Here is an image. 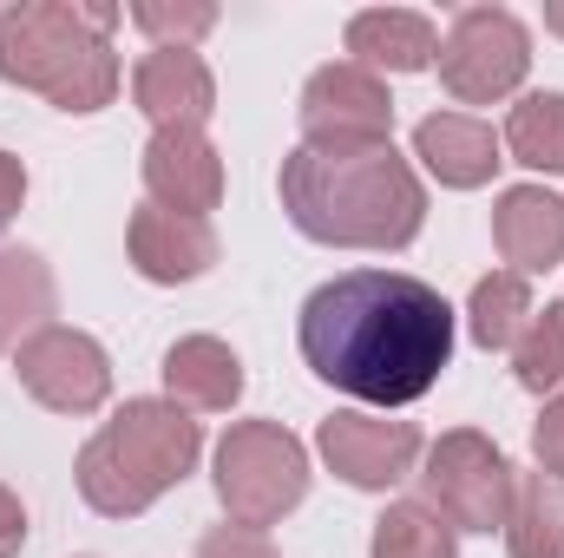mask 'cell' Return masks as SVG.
I'll use <instances>...</instances> for the list:
<instances>
[{
  "label": "cell",
  "mask_w": 564,
  "mask_h": 558,
  "mask_svg": "<svg viewBox=\"0 0 564 558\" xmlns=\"http://www.w3.org/2000/svg\"><path fill=\"white\" fill-rule=\"evenodd\" d=\"M302 362L368 408H408L453 362V309L421 277L348 270L302 302Z\"/></svg>",
  "instance_id": "6da1fadb"
},
{
  "label": "cell",
  "mask_w": 564,
  "mask_h": 558,
  "mask_svg": "<svg viewBox=\"0 0 564 558\" xmlns=\"http://www.w3.org/2000/svg\"><path fill=\"white\" fill-rule=\"evenodd\" d=\"M282 211L308 244L328 250H408L426 224V191L394 144H295L282 158Z\"/></svg>",
  "instance_id": "7a4b0ae2"
},
{
  "label": "cell",
  "mask_w": 564,
  "mask_h": 558,
  "mask_svg": "<svg viewBox=\"0 0 564 558\" xmlns=\"http://www.w3.org/2000/svg\"><path fill=\"white\" fill-rule=\"evenodd\" d=\"M112 26H119V7H79V0L13 7L0 26V79L20 93H40L59 112H99L119 93Z\"/></svg>",
  "instance_id": "3957f363"
},
{
  "label": "cell",
  "mask_w": 564,
  "mask_h": 558,
  "mask_svg": "<svg viewBox=\"0 0 564 558\" xmlns=\"http://www.w3.org/2000/svg\"><path fill=\"white\" fill-rule=\"evenodd\" d=\"M204 453L197 420L177 401H126L86 447H79V500L106 519H139L171 486L191 480Z\"/></svg>",
  "instance_id": "277c9868"
},
{
  "label": "cell",
  "mask_w": 564,
  "mask_h": 558,
  "mask_svg": "<svg viewBox=\"0 0 564 558\" xmlns=\"http://www.w3.org/2000/svg\"><path fill=\"white\" fill-rule=\"evenodd\" d=\"M302 493H308V453L282 420H237L217 440V500L230 526L263 533L302 506Z\"/></svg>",
  "instance_id": "5b68a950"
},
{
  "label": "cell",
  "mask_w": 564,
  "mask_h": 558,
  "mask_svg": "<svg viewBox=\"0 0 564 558\" xmlns=\"http://www.w3.org/2000/svg\"><path fill=\"white\" fill-rule=\"evenodd\" d=\"M512 480H519L512 460H506L486 433H473V427L440 433L421 460L426 506H433L453 533H492V526H506V519H512Z\"/></svg>",
  "instance_id": "8992f818"
},
{
  "label": "cell",
  "mask_w": 564,
  "mask_h": 558,
  "mask_svg": "<svg viewBox=\"0 0 564 558\" xmlns=\"http://www.w3.org/2000/svg\"><path fill=\"white\" fill-rule=\"evenodd\" d=\"M525 66H532V33L506 7H466L453 20V33L440 40V86L459 106H492V99L519 93Z\"/></svg>",
  "instance_id": "52a82bcc"
},
{
  "label": "cell",
  "mask_w": 564,
  "mask_h": 558,
  "mask_svg": "<svg viewBox=\"0 0 564 558\" xmlns=\"http://www.w3.org/2000/svg\"><path fill=\"white\" fill-rule=\"evenodd\" d=\"M13 375H20V388H26L40 408H53V415H93V408H106V395H112V362H106V348H99L86 329H66V322L33 329V335L13 348Z\"/></svg>",
  "instance_id": "ba28073f"
},
{
  "label": "cell",
  "mask_w": 564,
  "mask_h": 558,
  "mask_svg": "<svg viewBox=\"0 0 564 558\" xmlns=\"http://www.w3.org/2000/svg\"><path fill=\"white\" fill-rule=\"evenodd\" d=\"M302 144H315V151L394 144V99H388V86L368 66H355V60L308 73V86H302Z\"/></svg>",
  "instance_id": "9c48e42d"
},
{
  "label": "cell",
  "mask_w": 564,
  "mask_h": 558,
  "mask_svg": "<svg viewBox=\"0 0 564 558\" xmlns=\"http://www.w3.org/2000/svg\"><path fill=\"white\" fill-rule=\"evenodd\" d=\"M315 447H322V460H328L348 486H361V493H388V486H401V480L421 466V453H426L414 420L361 415V408L328 415L322 427H315Z\"/></svg>",
  "instance_id": "30bf717a"
},
{
  "label": "cell",
  "mask_w": 564,
  "mask_h": 558,
  "mask_svg": "<svg viewBox=\"0 0 564 558\" xmlns=\"http://www.w3.org/2000/svg\"><path fill=\"white\" fill-rule=\"evenodd\" d=\"M132 99L158 132H204L217 112V79L191 46H151L132 73Z\"/></svg>",
  "instance_id": "8fae6325"
},
{
  "label": "cell",
  "mask_w": 564,
  "mask_h": 558,
  "mask_svg": "<svg viewBox=\"0 0 564 558\" xmlns=\"http://www.w3.org/2000/svg\"><path fill=\"white\" fill-rule=\"evenodd\" d=\"M144 191L158 211L204 217L224 204V158L204 132H151L144 144Z\"/></svg>",
  "instance_id": "7c38bea8"
},
{
  "label": "cell",
  "mask_w": 564,
  "mask_h": 558,
  "mask_svg": "<svg viewBox=\"0 0 564 558\" xmlns=\"http://www.w3.org/2000/svg\"><path fill=\"white\" fill-rule=\"evenodd\" d=\"M126 250L144 282H197L217 264V230H210V217H177V211L144 204L126 224Z\"/></svg>",
  "instance_id": "4fadbf2b"
},
{
  "label": "cell",
  "mask_w": 564,
  "mask_h": 558,
  "mask_svg": "<svg viewBox=\"0 0 564 558\" xmlns=\"http://www.w3.org/2000/svg\"><path fill=\"white\" fill-rule=\"evenodd\" d=\"M492 244L512 264V277H545L564 264V204L539 184H512L492 204Z\"/></svg>",
  "instance_id": "5bb4252c"
},
{
  "label": "cell",
  "mask_w": 564,
  "mask_h": 558,
  "mask_svg": "<svg viewBox=\"0 0 564 558\" xmlns=\"http://www.w3.org/2000/svg\"><path fill=\"white\" fill-rule=\"evenodd\" d=\"M348 53L355 66H368L375 79L381 73H426L440 60V33L426 13H408V7H368L348 20Z\"/></svg>",
  "instance_id": "9a60e30c"
},
{
  "label": "cell",
  "mask_w": 564,
  "mask_h": 558,
  "mask_svg": "<svg viewBox=\"0 0 564 558\" xmlns=\"http://www.w3.org/2000/svg\"><path fill=\"white\" fill-rule=\"evenodd\" d=\"M414 158L446 191H479L499 171V139H492V126H479L466 112H433L414 126Z\"/></svg>",
  "instance_id": "2e32d148"
},
{
  "label": "cell",
  "mask_w": 564,
  "mask_h": 558,
  "mask_svg": "<svg viewBox=\"0 0 564 558\" xmlns=\"http://www.w3.org/2000/svg\"><path fill=\"white\" fill-rule=\"evenodd\" d=\"M164 388H171V401L191 415H224V408H237V395H243V362L230 355V342H217V335H184L171 355H164Z\"/></svg>",
  "instance_id": "e0dca14e"
},
{
  "label": "cell",
  "mask_w": 564,
  "mask_h": 558,
  "mask_svg": "<svg viewBox=\"0 0 564 558\" xmlns=\"http://www.w3.org/2000/svg\"><path fill=\"white\" fill-rule=\"evenodd\" d=\"M512 558H564V480L519 473L512 480V519H506Z\"/></svg>",
  "instance_id": "ac0fdd59"
},
{
  "label": "cell",
  "mask_w": 564,
  "mask_h": 558,
  "mask_svg": "<svg viewBox=\"0 0 564 558\" xmlns=\"http://www.w3.org/2000/svg\"><path fill=\"white\" fill-rule=\"evenodd\" d=\"M53 302H59L53 270L33 250H0V355L20 348L33 329H46Z\"/></svg>",
  "instance_id": "d6986e66"
},
{
  "label": "cell",
  "mask_w": 564,
  "mask_h": 558,
  "mask_svg": "<svg viewBox=\"0 0 564 558\" xmlns=\"http://www.w3.org/2000/svg\"><path fill=\"white\" fill-rule=\"evenodd\" d=\"M525 322H532V289H525V277H512V270L479 277L473 302H466V329H473L479 348H519Z\"/></svg>",
  "instance_id": "ffe728a7"
},
{
  "label": "cell",
  "mask_w": 564,
  "mask_h": 558,
  "mask_svg": "<svg viewBox=\"0 0 564 558\" xmlns=\"http://www.w3.org/2000/svg\"><path fill=\"white\" fill-rule=\"evenodd\" d=\"M368 552L375 558H459V539L426 500H394L375 519V546Z\"/></svg>",
  "instance_id": "44dd1931"
},
{
  "label": "cell",
  "mask_w": 564,
  "mask_h": 558,
  "mask_svg": "<svg viewBox=\"0 0 564 558\" xmlns=\"http://www.w3.org/2000/svg\"><path fill=\"white\" fill-rule=\"evenodd\" d=\"M506 151L532 171H564V93H532L506 119Z\"/></svg>",
  "instance_id": "7402d4cb"
},
{
  "label": "cell",
  "mask_w": 564,
  "mask_h": 558,
  "mask_svg": "<svg viewBox=\"0 0 564 558\" xmlns=\"http://www.w3.org/2000/svg\"><path fill=\"white\" fill-rule=\"evenodd\" d=\"M512 375H519L525 395L564 388V302L532 309V322H525V335H519V348H512Z\"/></svg>",
  "instance_id": "603a6c76"
},
{
  "label": "cell",
  "mask_w": 564,
  "mask_h": 558,
  "mask_svg": "<svg viewBox=\"0 0 564 558\" xmlns=\"http://www.w3.org/2000/svg\"><path fill=\"white\" fill-rule=\"evenodd\" d=\"M132 26L151 33L158 46H191V40H204L210 26H217V7H164V0H139L132 7Z\"/></svg>",
  "instance_id": "cb8c5ba5"
},
{
  "label": "cell",
  "mask_w": 564,
  "mask_h": 558,
  "mask_svg": "<svg viewBox=\"0 0 564 558\" xmlns=\"http://www.w3.org/2000/svg\"><path fill=\"white\" fill-rule=\"evenodd\" d=\"M532 453H539V473L564 480V395L545 401V420L532 427Z\"/></svg>",
  "instance_id": "d4e9b609"
},
{
  "label": "cell",
  "mask_w": 564,
  "mask_h": 558,
  "mask_svg": "<svg viewBox=\"0 0 564 558\" xmlns=\"http://www.w3.org/2000/svg\"><path fill=\"white\" fill-rule=\"evenodd\" d=\"M197 558H276V552H270V539H263V533L224 526V533H210V539L197 546Z\"/></svg>",
  "instance_id": "484cf974"
},
{
  "label": "cell",
  "mask_w": 564,
  "mask_h": 558,
  "mask_svg": "<svg viewBox=\"0 0 564 558\" xmlns=\"http://www.w3.org/2000/svg\"><path fill=\"white\" fill-rule=\"evenodd\" d=\"M20 204H26V164L13 151H0V230L20 217Z\"/></svg>",
  "instance_id": "4316f807"
},
{
  "label": "cell",
  "mask_w": 564,
  "mask_h": 558,
  "mask_svg": "<svg viewBox=\"0 0 564 558\" xmlns=\"http://www.w3.org/2000/svg\"><path fill=\"white\" fill-rule=\"evenodd\" d=\"M20 546H26V506H20V493L0 486V558H13Z\"/></svg>",
  "instance_id": "83f0119b"
},
{
  "label": "cell",
  "mask_w": 564,
  "mask_h": 558,
  "mask_svg": "<svg viewBox=\"0 0 564 558\" xmlns=\"http://www.w3.org/2000/svg\"><path fill=\"white\" fill-rule=\"evenodd\" d=\"M545 33H558V40H564V0H552V7H545Z\"/></svg>",
  "instance_id": "f1b7e54d"
}]
</instances>
